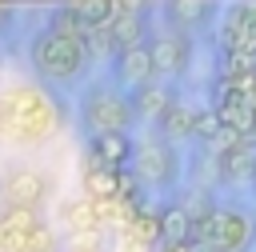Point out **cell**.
<instances>
[{
	"label": "cell",
	"mask_w": 256,
	"mask_h": 252,
	"mask_svg": "<svg viewBox=\"0 0 256 252\" xmlns=\"http://www.w3.org/2000/svg\"><path fill=\"white\" fill-rule=\"evenodd\" d=\"M0 128L20 140H44L60 128V108L36 84H16L0 96Z\"/></svg>",
	"instance_id": "obj_1"
},
{
	"label": "cell",
	"mask_w": 256,
	"mask_h": 252,
	"mask_svg": "<svg viewBox=\"0 0 256 252\" xmlns=\"http://www.w3.org/2000/svg\"><path fill=\"white\" fill-rule=\"evenodd\" d=\"M192 244L204 252H248L256 244V216L236 204H212L196 216Z\"/></svg>",
	"instance_id": "obj_2"
},
{
	"label": "cell",
	"mask_w": 256,
	"mask_h": 252,
	"mask_svg": "<svg viewBox=\"0 0 256 252\" xmlns=\"http://www.w3.org/2000/svg\"><path fill=\"white\" fill-rule=\"evenodd\" d=\"M132 124H136L132 96L116 80L84 88V96H80V128L88 132V140L92 136H108V132H128Z\"/></svg>",
	"instance_id": "obj_3"
},
{
	"label": "cell",
	"mask_w": 256,
	"mask_h": 252,
	"mask_svg": "<svg viewBox=\"0 0 256 252\" xmlns=\"http://www.w3.org/2000/svg\"><path fill=\"white\" fill-rule=\"evenodd\" d=\"M88 60H92L88 40L60 36V32H52V28H44V32L32 40V68H36L40 80H48V84H68V80H76Z\"/></svg>",
	"instance_id": "obj_4"
},
{
	"label": "cell",
	"mask_w": 256,
	"mask_h": 252,
	"mask_svg": "<svg viewBox=\"0 0 256 252\" xmlns=\"http://www.w3.org/2000/svg\"><path fill=\"white\" fill-rule=\"evenodd\" d=\"M132 172H136V180H140L144 188L168 192V188L180 180V152H176V144H168V140H160V136L136 140Z\"/></svg>",
	"instance_id": "obj_5"
},
{
	"label": "cell",
	"mask_w": 256,
	"mask_h": 252,
	"mask_svg": "<svg viewBox=\"0 0 256 252\" xmlns=\"http://www.w3.org/2000/svg\"><path fill=\"white\" fill-rule=\"evenodd\" d=\"M52 232L36 208H8L0 212V252H52Z\"/></svg>",
	"instance_id": "obj_6"
},
{
	"label": "cell",
	"mask_w": 256,
	"mask_h": 252,
	"mask_svg": "<svg viewBox=\"0 0 256 252\" xmlns=\"http://www.w3.org/2000/svg\"><path fill=\"white\" fill-rule=\"evenodd\" d=\"M216 52L256 56V4H228L216 24Z\"/></svg>",
	"instance_id": "obj_7"
},
{
	"label": "cell",
	"mask_w": 256,
	"mask_h": 252,
	"mask_svg": "<svg viewBox=\"0 0 256 252\" xmlns=\"http://www.w3.org/2000/svg\"><path fill=\"white\" fill-rule=\"evenodd\" d=\"M148 44H152V64H156V76H160V80H176L180 72H188L192 40H188L184 32L164 28V32H156Z\"/></svg>",
	"instance_id": "obj_8"
},
{
	"label": "cell",
	"mask_w": 256,
	"mask_h": 252,
	"mask_svg": "<svg viewBox=\"0 0 256 252\" xmlns=\"http://www.w3.org/2000/svg\"><path fill=\"white\" fill-rule=\"evenodd\" d=\"M112 68H116V84H120L124 92H136V88H144L148 80H160V76H156V64H152V44H148V40L116 52V56H112Z\"/></svg>",
	"instance_id": "obj_9"
},
{
	"label": "cell",
	"mask_w": 256,
	"mask_h": 252,
	"mask_svg": "<svg viewBox=\"0 0 256 252\" xmlns=\"http://www.w3.org/2000/svg\"><path fill=\"white\" fill-rule=\"evenodd\" d=\"M216 180L224 188H240V184H256V136L240 140L228 156L216 160Z\"/></svg>",
	"instance_id": "obj_10"
},
{
	"label": "cell",
	"mask_w": 256,
	"mask_h": 252,
	"mask_svg": "<svg viewBox=\"0 0 256 252\" xmlns=\"http://www.w3.org/2000/svg\"><path fill=\"white\" fill-rule=\"evenodd\" d=\"M132 156H136V140L128 132H108V136L88 140V160H96L100 168L124 172V168H132Z\"/></svg>",
	"instance_id": "obj_11"
},
{
	"label": "cell",
	"mask_w": 256,
	"mask_h": 252,
	"mask_svg": "<svg viewBox=\"0 0 256 252\" xmlns=\"http://www.w3.org/2000/svg\"><path fill=\"white\" fill-rule=\"evenodd\" d=\"M44 196H48V180L36 168H12L4 176V200H8V208H40Z\"/></svg>",
	"instance_id": "obj_12"
},
{
	"label": "cell",
	"mask_w": 256,
	"mask_h": 252,
	"mask_svg": "<svg viewBox=\"0 0 256 252\" xmlns=\"http://www.w3.org/2000/svg\"><path fill=\"white\" fill-rule=\"evenodd\" d=\"M196 116H200V104H192V100L176 96V100L168 104V112L156 120V136H160V140H168V144L192 140V136H196Z\"/></svg>",
	"instance_id": "obj_13"
},
{
	"label": "cell",
	"mask_w": 256,
	"mask_h": 252,
	"mask_svg": "<svg viewBox=\"0 0 256 252\" xmlns=\"http://www.w3.org/2000/svg\"><path fill=\"white\" fill-rule=\"evenodd\" d=\"M164 20H168L172 32L192 36V32H200V28H208L216 20V4H208V0H176V4H164Z\"/></svg>",
	"instance_id": "obj_14"
},
{
	"label": "cell",
	"mask_w": 256,
	"mask_h": 252,
	"mask_svg": "<svg viewBox=\"0 0 256 252\" xmlns=\"http://www.w3.org/2000/svg\"><path fill=\"white\" fill-rule=\"evenodd\" d=\"M128 96H132V112H136V120L156 124V120L168 112V104L176 100V88H172L168 80H148L144 88H136V92H128Z\"/></svg>",
	"instance_id": "obj_15"
},
{
	"label": "cell",
	"mask_w": 256,
	"mask_h": 252,
	"mask_svg": "<svg viewBox=\"0 0 256 252\" xmlns=\"http://www.w3.org/2000/svg\"><path fill=\"white\" fill-rule=\"evenodd\" d=\"M196 232V216L184 200H168L160 204V248L164 244H188Z\"/></svg>",
	"instance_id": "obj_16"
},
{
	"label": "cell",
	"mask_w": 256,
	"mask_h": 252,
	"mask_svg": "<svg viewBox=\"0 0 256 252\" xmlns=\"http://www.w3.org/2000/svg\"><path fill=\"white\" fill-rule=\"evenodd\" d=\"M116 176L120 172H112V168H100L96 160H88L84 156V176H80V184H84V196L88 200H96V204H108V200H116Z\"/></svg>",
	"instance_id": "obj_17"
},
{
	"label": "cell",
	"mask_w": 256,
	"mask_h": 252,
	"mask_svg": "<svg viewBox=\"0 0 256 252\" xmlns=\"http://www.w3.org/2000/svg\"><path fill=\"white\" fill-rule=\"evenodd\" d=\"M220 132H224V124H220L216 108H212V104H200V116H196V136H192V140L204 148V144H208V140H216Z\"/></svg>",
	"instance_id": "obj_18"
},
{
	"label": "cell",
	"mask_w": 256,
	"mask_h": 252,
	"mask_svg": "<svg viewBox=\"0 0 256 252\" xmlns=\"http://www.w3.org/2000/svg\"><path fill=\"white\" fill-rule=\"evenodd\" d=\"M4 16H8V4H0V24H4Z\"/></svg>",
	"instance_id": "obj_19"
},
{
	"label": "cell",
	"mask_w": 256,
	"mask_h": 252,
	"mask_svg": "<svg viewBox=\"0 0 256 252\" xmlns=\"http://www.w3.org/2000/svg\"><path fill=\"white\" fill-rule=\"evenodd\" d=\"M68 252H100V248H68Z\"/></svg>",
	"instance_id": "obj_20"
},
{
	"label": "cell",
	"mask_w": 256,
	"mask_h": 252,
	"mask_svg": "<svg viewBox=\"0 0 256 252\" xmlns=\"http://www.w3.org/2000/svg\"><path fill=\"white\" fill-rule=\"evenodd\" d=\"M252 192H256V184H252Z\"/></svg>",
	"instance_id": "obj_21"
}]
</instances>
